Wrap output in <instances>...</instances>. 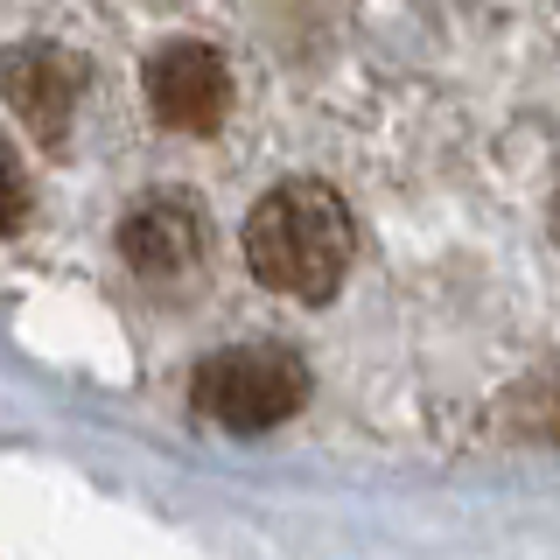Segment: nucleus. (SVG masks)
Masks as SVG:
<instances>
[{"label": "nucleus", "instance_id": "f257e3e1", "mask_svg": "<svg viewBox=\"0 0 560 560\" xmlns=\"http://www.w3.org/2000/svg\"><path fill=\"white\" fill-rule=\"evenodd\" d=\"M350 210L329 183H280L245 218V267L259 288L294 294V302H329L350 273Z\"/></svg>", "mask_w": 560, "mask_h": 560}, {"label": "nucleus", "instance_id": "f03ea898", "mask_svg": "<svg viewBox=\"0 0 560 560\" xmlns=\"http://www.w3.org/2000/svg\"><path fill=\"white\" fill-rule=\"evenodd\" d=\"M197 413L218 420L232 434H267L280 420L302 413L308 399V372L294 350L280 343H238V350H218V358L197 364Z\"/></svg>", "mask_w": 560, "mask_h": 560}, {"label": "nucleus", "instance_id": "7ed1b4c3", "mask_svg": "<svg viewBox=\"0 0 560 560\" xmlns=\"http://www.w3.org/2000/svg\"><path fill=\"white\" fill-rule=\"evenodd\" d=\"M119 259L133 267V280L148 288H189L210 267V218L189 197H140L127 218H119Z\"/></svg>", "mask_w": 560, "mask_h": 560}, {"label": "nucleus", "instance_id": "20e7f679", "mask_svg": "<svg viewBox=\"0 0 560 560\" xmlns=\"http://www.w3.org/2000/svg\"><path fill=\"white\" fill-rule=\"evenodd\" d=\"M148 105L175 133H218L232 113V70L203 43H162L148 57Z\"/></svg>", "mask_w": 560, "mask_h": 560}, {"label": "nucleus", "instance_id": "39448f33", "mask_svg": "<svg viewBox=\"0 0 560 560\" xmlns=\"http://www.w3.org/2000/svg\"><path fill=\"white\" fill-rule=\"evenodd\" d=\"M78 92H84L78 57H63V49H49V43H22V49H8V57H0V98L22 113V127L35 140H57L70 127Z\"/></svg>", "mask_w": 560, "mask_h": 560}, {"label": "nucleus", "instance_id": "423d86ee", "mask_svg": "<svg viewBox=\"0 0 560 560\" xmlns=\"http://www.w3.org/2000/svg\"><path fill=\"white\" fill-rule=\"evenodd\" d=\"M22 218H28V183H22V162L0 148V238H8Z\"/></svg>", "mask_w": 560, "mask_h": 560}]
</instances>
